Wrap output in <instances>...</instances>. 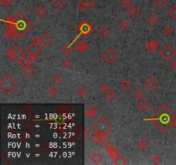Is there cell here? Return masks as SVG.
<instances>
[{"instance_id":"1","label":"cell","mask_w":176,"mask_h":165,"mask_svg":"<svg viewBox=\"0 0 176 165\" xmlns=\"http://www.w3.org/2000/svg\"><path fill=\"white\" fill-rule=\"evenodd\" d=\"M4 24L6 28L14 32L17 38L24 36L34 27L32 22L22 12L15 16H9L5 20Z\"/></svg>"},{"instance_id":"2","label":"cell","mask_w":176,"mask_h":165,"mask_svg":"<svg viewBox=\"0 0 176 165\" xmlns=\"http://www.w3.org/2000/svg\"><path fill=\"white\" fill-rule=\"evenodd\" d=\"M175 113L167 104H163L159 109L156 110V114L152 116V120L162 132H167L172 128V121L175 116Z\"/></svg>"},{"instance_id":"3","label":"cell","mask_w":176,"mask_h":165,"mask_svg":"<svg viewBox=\"0 0 176 165\" xmlns=\"http://www.w3.org/2000/svg\"><path fill=\"white\" fill-rule=\"evenodd\" d=\"M17 88V82L10 75H5L0 80V90L5 95H10Z\"/></svg>"},{"instance_id":"4","label":"cell","mask_w":176,"mask_h":165,"mask_svg":"<svg viewBox=\"0 0 176 165\" xmlns=\"http://www.w3.org/2000/svg\"><path fill=\"white\" fill-rule=\"evenodd\" d=\"M92 130L93 132H105L109 133L114 130V125L105 116H101L92 125Z\"/></svg>"},{"instance_id":"5","label":"cell","mask_w":176,"mask_h":165,"mask_svg":"<svg viewBox=\"0 0 176 165\" xmlns=\"http://www.w3.org/2000/svg\"><path fill=\"white\" fill-rule=\"evenodd\" d=\"M6 56L9 58V59H11L12 61H14L17 64H20L26 58L24 51L22 50V48L21 46H18V45H15L14 46L10 47L6 53Z\"/></svg>"},{"instance_id":"6","label":"cell","mask_w":176,"mask_h":165,"mask_svg":"<svg viewBox=\"0 0 176 165\" xmlns=\"http://www.w3.org/2000/svg\"><path fill=\"white\" fill-rule=\"evenodd\" d=\"M41 45L36 41V42H33L31 43L29 46L27 47L26 49V54H27V58L31 61H35L37 59V58L39 57V55L41 54L42 50L41 48Z\"/></svg>"},{"instance_id":"7","label":"cell","mask_w":176,"mask_h":165,"mask_svg":"<svg viewBox=\"0 0 176 165\" xmlns=\"http://www.w3.org/2000/svg\"><path fill=\"white\" fill-rule=\"evenodd\" d=\"M160 56L162 59L167 62L172 61L176 56V50L170 45H166L161 51H160Z\"/></svg>"},{"instance_id":"8","label":"cell","mask_w":176,"mask_h":165,"mask_svg":"<svg viewBox=\"0 0 176 165\" xmlns=\"http://www.w3.org/2000/svg\"><path fill=\"white\" fill-rule=\"evenodd\" d=\"M109 133L105 132H94V133L90 136V139L96 145H105L108 141Z\"/></svg>"},{"instance_id":"9","label":"cell","mask_w":176,"mask_h":165,"mask_svg":"<svg viewBox=\"0 0 176 165\" xmlns=\"http://www.w3.org/2000/svg\"><path fill=\"white\" fill-rule=\"evenodd\" d=\"M104 150L106 151V153L108 154V156H110V158L112 159V161L115 164H117V162L120 159V157L121 156V155L117 151V150L113 145V144L107 141L105 145H104Z\"/></svg>"},{"instance_id":"10","label":"cell","mask_w":176,"mask_h":165,"mask_svg":"<svg viewBox=\"0 0 176 165\" xmlns=\"http://www.w3.org/2000/svg\"><path fill=\"white\" fill-rule=\"evenodd\" d=\"M117 58H118V55L113 49L106 50L102 55V60L105 62L106 64H113L115 60L117 59Z\"/></svg>"},{"instance_id":"11","label":"cell","mask_w":176,"mask_h":165,"mask_svg":"<svg viewBox=\"0 0 176 165\" xmlns=\"http://www.w3.org/2000/svg\"><path fill=\"white\" fill-rule=\"evenodd\" d=\"M137 109L141 111L142 113H147L149 112L151 109H152V105L150 103V101L146 99H143V100H140L137 103Z\"/></svg>"},{"instance_id":"12","label":"cell","mask_w":176,"mask_h":165,"mask_svg":"<svg viewBox=\"0 0 176 165\" xmlns=\"http://www.w3.org/2000/svg\"><path fill=\"white\" fill-rule=\"evenodd\" d=\"M37 42L43 47H48L52 44V38L49 36L47 34H42L37 40Z\"/></svg>"},{"instance_id":"13","label":"cell","mask_w":176,"mask_h":165,"mask_svg":"<svg viewBox=\"0 0 176 165\" xmlns=\"http://www.w3.org/2000/svg\"><path fill=\"white\" fill-rule=\"evenodd\" d=\"M78 30H79V33L81 35H83V36H87L93 31V28L88 22H83L80 24V26L78 27Z\"/></svg>"},{"instance_id":"14","label":"cell","mask_w":176,"mask_h":165,"mask_svg":"<svg viewBox=\"0 0 176 165\" xmlns=\"http://www.w3.org/2000/svg\"><path fill=\"white\" fill-rule=\"evenodd\" d=\"M157 86H158V82L154 77H149L144 81V87L149 91H154L156 89Z\"/></svg>"},{"instance_id":"15","label":"cell","mask_w":176,"mask_h":165,"mask_svg":"<svg viewBox=\"0 0 176 165\" xmlns=\"http://www.w3.org/2000/svg\"><path fill=\"white\" fill-rule=\"evenodd\" d=\"M89 159H90V161H91L93 164H100L103 161L104 156H103L102 153H101V151H93V152L90 154Z\"/></svg>"},{"instance_id":"16","label":"cell","mask_w":176,"mask_h":165,"mask_svg":"<svg viewBox=\"0 0 176 165\" xmlns=\"http://www.w3.org/2000/svg\"><path fill=\"white\" fill-rule=\"evenodd\" d=\"M139 13H140V10L135 4H131L129 7L126 8V14L130 18L135 19L139 15Z\"/></svg>"},{"instance_id":"17","label":"cell","mask_w":176,"mask_h":165,"mask_svg":"<svg viewBox=\"0 0 176 165\" xmlns=\"http://www.w3.org/2000/svg\"><path fill=\"white\" fill-rule=\"evenodd\" d=\"M158 47L159 42L156 39H151L150 41H148L145 44V49L150 53H153V52L156 51V49H158Z\"/></svg>"},{"instance_id":"18","label":"cell","mask_w":176,"mask_h":165,"mask_svg":"<svg viewBox=\"0 0 176 165\" xmlns=\"http://www.w3.org/2000/svg\"><path fill=\"white\" fill-rule=\"evenodd\" d=\"M35 15L37 16V17L42 19L46 17V15L48 14V10L45 7L44 5H39L35 10Z\"/></svg>"},{"instance_id":"19","label":"cell","mask_w":176,"mask_h":165,"mask_svg":"<svg viewBox=\"0 0 176 165\" xmlns=\"http://www.w3.org/2000/svg\"><path fill=\"white\" fill-rule=\"evenodd\" d=\"M98 113V108L96 106L89 107L86 111V117L88 119H93Z\"/></svg>"},{"instance_id":"20","label":"cell","mask_w":176,"mask_h":165,"mask_svg":"<svg viewBox=\"0 0 176 165\" xmlns=\"http://www.w3.org/2000/svg\"><path fill=\"white\" fill-rule=\"evenodd\" d=\"M146 22H148V24L152 26V27H155L156 25H157L159 22V18L155 15V14H150L146 18Z\"/></svg>"},{"instance_id":"21","label":"cell","mask_w":176,"mask_h":165,"mask_svg":"<svg viewBox=\"0 0 176 165\" xmlns=\"http://www.w3.org/2000/svg\"><path fill=\"white\" fill-rule=\"evenodd\" d=\"M76 47H77V51H79L80 53H85V52L88 51V44L86 43L85 41H83V40L79 41L76 44Z\"/></svg>"},{"instance_id":"22","label":"cell","mask_w":176,"mask_h":165,"mask_svg":"<svg viewBox=\"0 0 176 165\" xmlns=\"http://www.w3.org/2000/svg\"><path fill=\"white\" fill-rule=\"evenodd\" d=\"M51 4L54 9H60L64 8V6L66 4V1L65 0H52Z\"/></svg>"},{"instance_id":"23","label":"cell","mask_w":176,"mask_h":165,"mask_svg":"<svg viewBox=\"0 0 176 165\" xmlns=\"http://www.w3.org/2000/svg\"><path fill=\"white\" fill-rule=\"evenodd\" d=\"M22 69H23V73L25 74V76L27 77H31L35 73V68L32 66L31 64H28L23 66Z\"/></svg>"},{"instance_id":"24","label":"cell","mask_w":176,"mask_h":165,"mask_svg":"<svg viewBox=\"0 0 176 165\" xmlns=\"http://www.w3.org/2000/svg\"><path fill=\"white\" fill-rule=\"evenodd\" d=\"M98 35H100V37L106 39L110 35V29L106 26H102V27L100 28V29L98 31Z\"/></svg>"},{"instance_id":"25","label":"cell","mask_w":176,"mask_h":165,"mask_svg":"<svg viewBox=\"0 0 176 165\" xmlns=\"http://www.w3.org/2000/svg\"><path fill=\"white\" fill-rule=\"evenodd\" d=\"M137 146L141 151H145L149 147V143H148V141L145 138H141L138 141Z\"/></svg>"},{"instance_id":"26","label":"cell","mask_w":176,"mask_h":165,"mask_svg":"<svg viewBox=\"0 0 176 165\" xmlns=\"http://www.w3.org/2000/svg\"><path fill=\"white\" fill-rule=\"evenodd\" d=\"M4 37H5L6 39H8V40L11 41H14L17 38V35H15V33H14V32L10 31V30L7 29V28L4 30Z\"/></svg>"},{"instance_id":"27","label":"cell","mask_w":176,"mask_h":165,"mask_svg":"<svg viewBox=\"0 0 176 165\" xmlns=\"http://www.w3.org/2000/svg\"><path fill=\"white\" fill-rule=\"evenodd\" d=\"M120 88L124 90L125 91H129L132 88V82H130L128 79H125L120 83Z\"/></svg>"},{"instance_id":"28","label":"cell","mask_w":176,"mask_h":165,"mask_svg":"<svg viewBox=\"0 0 176 165\" xmlns=\"http://www.w3.org/2000/svg\"><path fill=\"white\" fill-rule=\"evenodd\" d=\"M168 17L173 20H176V5L171 6L167 10Z\"/></svg>"},{"instance_id":"29","label":"cell","mask_w":176,"mask_h":165,"mask_svg":"<svg viewBox=\"0 0 176 165\" xmlns=\"http://www.w3.org/2000/svg\"><path fill=\"white\" fill-rule=\"evenodd\" d=\"M83 3L85 4L86 9H92L96 5V0H83Z\"/></svg>"},{"instance_id":"30","label":"cell","mask_w":176,"mask_h":165,"mask_svg":"<svg viewBox=\"0 0 176 165\" xmlns=\"http://www.w3.org/2000/svg\"><path fill=\"white\" fill-rule=\"evenodd\" d=\"M133 96L135 97V99H137L138 101H140L144 99V93L143 92V90H141L140 89H138L136 91L134 92Z\"/></svg>"},{"instance_id":"31","label":"cell","mask_w":176,"mask_h":165,"mask_svg":"<svg viewBox=\"0 0 176 165\" xmlns=\"http://www.w3.org/2000/svg\"><path fill=\"white\" fill-rule=\"evenodd\" d=\"M99 90L101 93L106 94V93H107L110 90V86L108 85V83L106 82H102L101 84L100 85V87H99Z\"/></svg>"},{"instance_id":"32","label":"cell","mask_w":176,"mask_h":165,"mask_svg":"<svg viewBox=\"0 0 176 165\" xmlns=\"http://www.w3.org/2000/svg\"><path fill=\"white\" fill-rule=\"evenodd\" d=\"M105 95L106 99H107L108 101H114V100H115V98L117 97L116 92H115L114 90H110L107 93H106Z\"/></svg>"},{"instance_id":"33","label":"cell","mask_w":176,"mask_h":165,"mask_svg":"<svg viewBox=\"0 0 176 165\" xmlns=\"http://www.w3.org/2000/svg\"><path fill=\"white\" fill-rule=\"evenodd\" d=\"M150 162H151V164H153L155 165L161 164H162V156H158V155H155V156H153L151 157Z\"/></svg>"},{"instance_id":"34","label":"cell","mask_w":176,"mask_h":165,"mask_svg":"<svg viewBox=\"0 0 176 165\" xmlns=\"http://www.w3.org/2000/svg\"><path fill=\"white\" fill-rule=\"evenodd\" d=\"M154 4L158 9H162L167 4V0H154Z\"/></svg>"},{"instance_id":"35","label":"cell","mask_w":176,"mask_h":165,"mask_svg":"<svg viewBox=\"0 0 176 165\" xmlns=\"http://www.w3.org/2000/svg\"><path fill=\"white\" fill-rule=\"evenodd\" d=\"M162 33L165 35L169 36V35H171L174 33V29H173V28L171 27V26H166V27H164L162 28Z\"/></svg>"},{"instance_id":"36","label":"cell","mask_w":176,"mask_h":165,"mask_svg":"<svg viewBox=\"0 0 176 165\" xmlns=\"http://www.w3.org/2000/svg\"><path fill=\"white\" fill-rule=\"evenodd\" d=\"M48 93L50 94V96H56L59 95V89L54 85V86H52L48 89Z\"/></svg>"},{"instance_id":"37","label":"cell","mask_w":176,"mask_h":165,"mask_svg":"<svg viewBox=\"0 0 176 165\" xmlns=\"http://www.w3.org/2000/svg\"><path fill=\"white\" fill-rule=\"evenodd\" d=\"M63 81V78L61 77V76H59V75H58V74H56V75H54L53 77V78H52V82L54 83V84H60Z\"/></svg>"},{"instance_id":"38","label":"cell","mask_w":176,"mask_h":165,"mask_svg":"<svg viewBox=\"0 0 176 165\" xmlns=\"http://www.w3.org/2000/svg\"><path fill=\"white\" fill-rule=\"evenodd\" d=\"M120 28L122 29V30H127L129 27H130V23L126 21V20H122L121 22H120Z\"/></svg>"},{"instance_id":"39","label":"cell","mask_w":176,"mask_h":165,"mask_svg":"<svg viewBox=\"0 0 176 165\" xmlns=\"http://www.w3.org/2000/svg\"><path fill=\"white\" fill-rule=\"evenodd\" d=\"M71 51H72V49H71V46H65L64 47H63L61 50L62 54L66 55V56L70 55L71 54Z\"/></svg>"},{"instance_id":"40","label":"cell","mask_w":176,"mask_h":165,"mask_svg":"<svg viewBox=\"0 0 176 165\" xmlns=\"http://www.w3.org/2000/svg\"><path fill=\"white\" fill-rule=\"evenodd\" d=\"M72 62L69 60V59H64L63 61H62V65H63V67L64 68H66V69H69V68H71V66H72Z\"/></svg>"},{"instance_id":"41","label":"cell","mask_w":176,"mask_h":165,"mask_svg":"<svg viewBox=\"0 0 176 165\" xmlns=\"http://www.w3.org/2000/svg\"><path fill=\"white\" fill-rule=\"evenodd\" d=\"M77 94L80 97H84L86 96V94H87V90L84 88H79L77 90Z\"/></svg>"},{"instance_id":"42","label":"cell","mask_w":176,"mask_h":165,"mask_svg":"<svg viewBox=\"0 0 176 165\" xmlns=\"http://www.w3.org/2000/svg\"><path fill=\"white\" fill-rule=\"evenodd\" d=\"M0 1H1L2 4L4 5L5 7H9L14 3L15 0H0Z\"/></svg>"},{"instance_id":"43","label":"cell","mask_w":176,"mask_h":165,"mask_svg":"<svg viewBox=\"0 0 176 165\" xmlns=\"http://www.w3.org/2000/svg\"><path fill=\"white\" fill-rule=\"evenodd\" d=\"M131 4H132V1L131 0H121V5L125 8L129 7Z\"/></svg>"},{"instance_id":"44","label":"cell","mask_w":176,"mask_h":165,"mask_svg":"<svg viewBox=\"0 0 176 165\" xmlns=\"http://www.w3.org/2000/svg\"><path fill=\"white\" fill-rule=\"evenodd\" d=\"M127 164L126 160H125L122 156L120 157V159H119L118 162H117V164Z\"/></svg>"},{"instance_id":"45","label":"cell","mask_w":176,"mask_h":165,"mask_svg":"<svg viewBox=\"0 0 176 165\" xmlns=\"http://www.w3.org/2000/svg\"><path fill=\"white\" fill-rule=\"evenodd\" d=\"M78 9L80 10H85L86 9V7H85V4H84L83 1H81L79 4H78Z\"/></svg>"},{"instance_id":"46","label":"cell","mask_w":176,"mask_h":165,"mask_svg":"<svg viewBox=\"0 0 176 165\" xmlns=\"http://www.w3.org/2000/svg\"><path fill=\"white\" fill-rule=\"evenodd\" d=\"M171 67H172V69L175 71L176 72V59H175L173 62H172V64H171Z\"/></svg>"},{"instance_id":"47","label":"cell","mask_w":176,"mask_h":165,"mask_svg":"<svg viewBox=\"0 0 176 165\" xmlns=\"http://www.w3.org/2000/svg\"><path fill=\"white\" fill-rule=\"evenodd\" d=\"M172 127H176V114H175L174 118H173V121H172Z\"/></svg>"},{"instance_id":"48","label":"cell","mask_w":176,"mask_h":165,"mask_svg":"<svg viewBox=\"0 0 176 165\" xmlns=\"http://www.w3.org/2000/svg\"><path fill=\"white\" fill-rule=\"evenodd\" d=\"M84 133H85V138H88L90 136V134H89V132H88V130H85V132H84Z\"/></svg>"}]
</instances>
